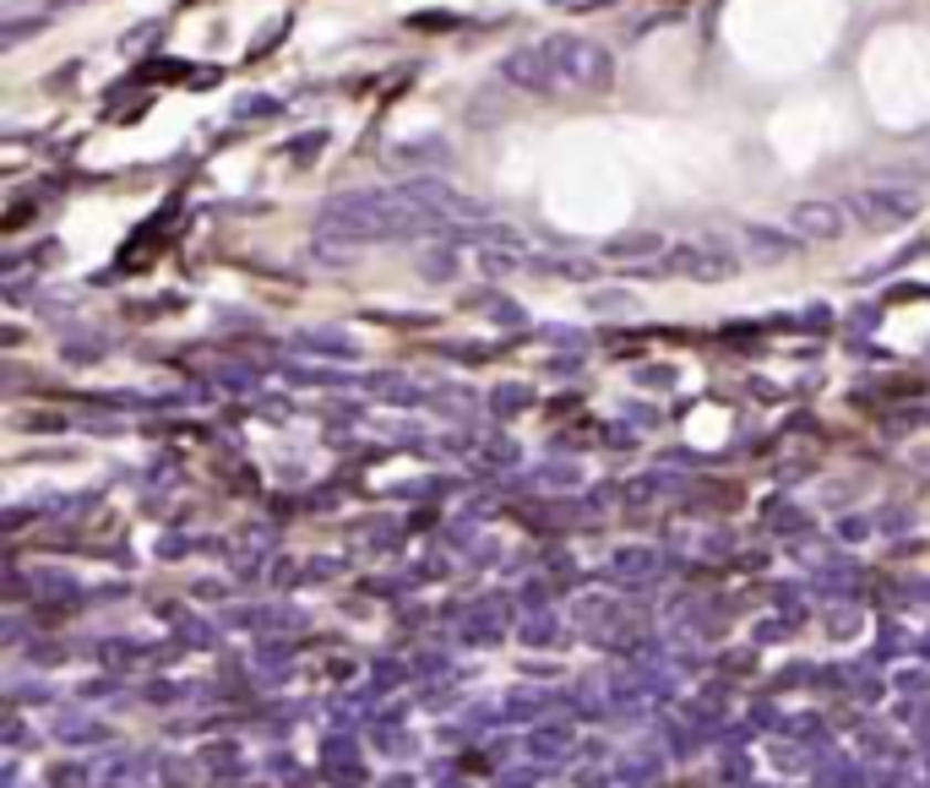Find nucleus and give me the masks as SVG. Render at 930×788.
<instances>
[{
	"label": "nucleus",
	"instance_id": "1",
	"mask_svg": "<svg viewBox=\"0 0 930 788\" xmlns=\"http://www.w3.org/2000/svg\"><path fill=\"white\" fill-rule=\"evenodd\" d=\"M414 223H430V218L403 197L398 186H393V191H343V197H333L322 207L316 234H337V240H348V245H370V240L408 234Z\"/></svg>",
	"mask_w": 930,
	"mask_h": 788
},
{
	"label": "nucleus",
	"instance_id": "2",
	"mask_svg": "<svg viewBox=\"0 0 930 788\" xmlns=\"http://www.w3.org/2000/svg\"><path fill=\"white\" fill-rule=\"evenodd\" d=\"M550 50V71H555V93H604L615 82V55L594 44V39H544Z\"/></svg>",
	"mask_w": 930,
	"mask_h": 788
},
{
	"label": "nucleus",
	"instance_id": "3",
	"mask_svg": "<svg viewBox=\"0 0 930 788\" xmlns=\"http://www.w3.org/2000/svg\"><path fill=\"white\" fill-rule=\"evenodd\" d=\"M920 207H926V197H920V191H903V186H865V191L849 197L855 223H860V229H876V234H892V229L915 223Z\"/></svg>",
	"mask_w": 930,
	"mask_h": 788
},
{
	"label": "nucleus",
	"instance_id": "4",
	"mask_svg": "<svg viewBox=\"0 0 930 788\" xmlns=\"http://www.w3.org/2000/svg\"><path fill=\"white\" fill-rule=\"evenodd\" d=\"M849 201H833V197H811V201H795L790 207V229H795L805 245H822V240H844L849 234Z\"/></svg>",
	"mask_w": 930,
	"mask_h": 788
},
{
	"label": "nucleus",
	"instance_id": "5",
	"mask_svg": "<svg viewBox=\"0 0 930 788\" xmlns=\"http://www.w3.org/2000/svg\"><path fill=\"white\" fill-rule=\"evenodd\" d=\"M740 256L745 262H756V266H779V262H790V256H800V240L790 223H740Z\"/></svg>",
	"mask_w": 930,
	"mask_h": 788
},
{
	"label": "nucleus",
	"instance_id": "6",
	"mask_svg": "<svg viewBox=\"0 0 930 788\" xmlns=\"http://www.w3.org/2000/svg\"><path fill=\"white\" fill-rule=\"evenodd\" d=\"M501 76H506L518 93H539V98H550V93H555V71H550V50H544V44H523V50H512V55L501 61Z\"/></svg>",
	"mask_w": 930,
	"mask_h": 788
},
{
	"label": "nucleus",
	"instance_id": "7",
	"mask_svg": "<svg viewBox=\"0 0 930 788\" xmlns=\"http://www.w3.org/2000/svg\"><path fill=\"white\" fill-rule=\"evenodd\" d=\"M669 251V240L659 229H626V234H609L604 245H598V256L609 266H642V262H659Z\"/></svg>",
	"mask_w": 930,
	"mask_h": 788
},
{
	"label": "nucleus",
	"instance_id": "8",
	"mask_svg": "<svg viewBox=\"0 0 930 788\" xmlns=\"http://www.w3.org/2000/svg\"><path fill=\"white\" fill-rule=\"evenodd\" d=\"M675 266H680L686 277L724 283V277L734 272V256H730V251H719V245H680V251H675Z\"/></svg>",
	"mask_w": 930,
	"mask_h": 788
},
{
	"label": "nucleus",
	"instance_id": "9",
	"mask_svg": "<svg viewBox=\"0 0 930 788\" xmlns=\"http://www.w3.org/2000/svg\"><path fill=\"white\" fill-rule=\"evenodd\" d=\"M473 266H479V272H490V277H506V272H518V266H523V251H518V245H506V240H484V245H473Z\"/></svg>",
	"mask_w": 930,
	"mask_h": 788
},
{
	"label": "nucleus",
	"instance_id": "10",
	"mask_svg": "<svg viewBox=\"0 0 930 788\" xmlns=\"http://www.w3.org/2000/svg\"><path fill=\"white\" fill-rule=\"evenodd\" d=\"M441 158H447V141H436V136L387 147V164H441Z\"/></svg>",
	"mask_w": 930,
	"mask_h": 788
},
{
	"label": "nucleus",
	"instance_id": "11",
	"mask_svg": "<svg viewBox=\"0 0 930 788\" xmlns=\"http://www.w3.org/2000/svg\"><path fill=\"white\" fill-rule=\"evenodd\" d=\"M419 272L436 277V283L458 277V251H452V245H425V251H419Z\"/></svg>",
	"mask_w": 930,
	"mask_h": 788
}]
</instances>
